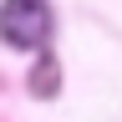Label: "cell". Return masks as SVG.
<instances>
[{
	"label": "cell",
	"instance_id": "cell-1",
	"mask_svg": "<svg viewBox=\"0 0 122 122\" xmlns=\"http://www.w3.org/2000/svg\"><path fill=\"white\" fill-rule=\"evenodd\" d=\"M51 36V5L46 0H5L0 5V41L15 51H36Z\"/></svg>",
	"mask_w": 122,
	"mask_h": 122
},
{
	"label": "cell",
	"instance_id": "cell-2",
	"mask_svg": "<svg viewBox=\"0 0 122 122\" xmlns=\"http://www.w3.org/2000/svg\"><path fill=\"white\" fill-rule=\"evenodd\" d=\"M30 86H36V97H56V66H51V61H41V66H36Z\"/></svg>",
	"mask_w": 122,
	"mask_h": 122
}]
</instances>
